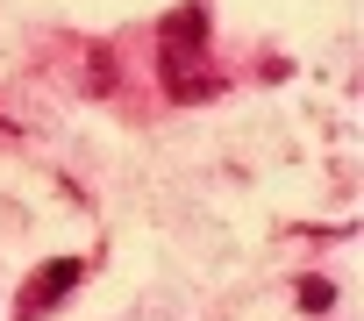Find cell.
I'll list each match as a JSON object with an SVG mask.
<instances>
[{"mask_svg": "<svg viewBox=\"0 0 364 321\" xmlns=\"http://www.w3.org/2000/svg\"><path fill=\"white\" fill-rule=\"evenodd\" d=\"M157 58H164V93H171V100L200 107V100L222 93V72L208 65V8H178V15H164Z\"/></svg>", "mask_w": 364, "mask_h": 321, "instance_id": "6da1fadb", "label": "cell"}, {"mask_svg": "<svg viewBox=\"0 0 364 321\" xmlns=\"http://www.w3.org/2000/svg\"><path fill=\"white\" fill-rule=\"evenodd\" d=\"M79 271H86L79 257H50V264H43L29 285H22V300H15V321H43V307H58V300L79 285Z\"/></svg>", "mask_w": 364, "mask_h": 321, "instance_id": "7a4b0ae2", "label": "cell"}, {"mask_svg": "<svg viewBox=\"0 0 364 321\" xmlns=\"http://www.w3.org/2000/svg\"><path fill=\"white\" fill-rule=\"evenodd\" d=\"M336 307V285L328 278H300V314H328Z\"/></svg>", "mask_w": 364, "mask_h": 321, "instance_id": "3957f363", "label": "cell"}]
</instances>
